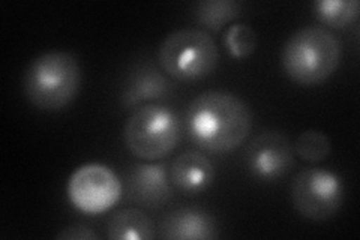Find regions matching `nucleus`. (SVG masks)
<instances>
[{
  "label": "nucleus",
  "instance_id": "1",
  "mask_svg": "<svg viewBox=\"0 0 360 240\" xmlns=\"http://www.w3.org/2000/svg\"><path fill=\"white\" fill-rule=\"evenodd\" d=\"M185 123L191 141L201 151L227 153L248 139L252 113L240 96L227 90H207L188 106Z\"/></svg>",
  "mask_w": 360,
  "mask_h": 240
},
{
  "label": "nucleus",
  "instance_id": "2",
  "mask_svg": "<svg viewBox=\"0 0 360 240\" xmlns=\"http://www.w3.org/2000/svg\"><path fill=\"white\" fill-rule=\"evenodd\" d=\"M341 42L320 26L296 30L281 50V65L287 77L300 86H319L329 80L341 62Z\"/></svg>",
  "mask_w": 360,
  "mask_h": 240
},
{
  "label": "nucleus",
  "instance_id": "3",
  "mask_svg": "<svg viewBox=\"0 0 360 240\" xmlns=\"http://www.w3.org/2000/svg\"><path fill=\"white\" fill-rule=\"evenodd\" d=\"M82 84V68L77 56L53 50L35 57L22 80L26 98L42 111H59L75 99Z\"/></svg>",
  "mask_w": 360,
  "mask_h": 240
},
{
  "label": "nucleus",
  "instance_id": "4",
  "mask_svg": "<svg viewBox=\"0 0 360 240\" xmlns=\"http://www.w3.org/2000/svg\"><path fill=\"white\" fill-rule=\"evenodd\" d=\"M218 59L215 39L201 29L174 30L158 50L162 72L177 82H197L209 77L215 71Z\"/></svg>",
  "mask_w": 360,
  "mask_h": 240
},
{
  "label": "nucleus",
  "instance_id": "5",
  "mask_svg": "<svg viewBox=\"0 0 360 240\" xmlns=\"http://www.w3.org/2000/svg\"><path fill=\"white\" fill-rule=\"evenodd\" d=\"M179 139L180 122L176 111L158 102L134 110L123 128L128 151L150 163L170 155Z\"/></svg>",
  "mask_w": 360,
  "mask_h": 240
},
{
  "label": "nucleus",
  "instance_id": "6",
  "mask_svg": "<svg viewBox=\"0 0 360 240\" xmlns=\"http://www.w3.org/2000/svg\"><path fill=\"white\" fill-rule=\"evenodd\" d=\"M344 196L342 177L324 168L302 170L291 185L292 208L311 221L332 218L342 206Z\"/></svg>",
  "mask_w": 360,
  "mask_h": 240
},
{
  "label": "nucleus",
  "instance_id": "7",
  "mask_svg": "<svg viewBox=\"0 0 360 240\" xmlns=\"http://www.w3.org/2000/svg\"><path fill=\"white\" fill-rule=\"evenodd\" d=\"M122 182L110 167L90 163L78 167L68 180L66 194L77 210L87 215L105 213L122 197Z\"/></svg>",
  "mask_w": 360,
  "mask_h": 240
},
{
  "label": "nucleus",
  "instance_id": "8",
  "mask_svg": "<svg viewBox=\"0 0 360 240\" xmlns=\"http://www.w3.org/2000/svg\"><path fill=\"white\" fill-rule=\"evenodd\" d=\"M245 163L255 179L263 182L278 180L285 176L295 164V146L281 132H262L248 146Z\"/></svg>",
  "mask_w": 360,
  "mask_h": 240
},
{
  "label": "nucleus",
  "instance_id": "9",
  "mask_svg": "<svg viewBox=\"0 0 360 240\" xmlns=\"http://www.w3.org/2000/svg\"><path fill=\"white\" fill-rule=\"evenodd\" d=\"M170 170L164 163L135 164L127 175L129 200L148 209H161L173 198Z\"/></svg>",
  "mask_w": 360,
  "mask_h": 240
},
{
  "label": "nucleus",
  "instance_id": "10",
  "mask_svg": "<svg viewBox=\"0 0 360 240\" xmlns=\"http://www.w3.org/2000/svg\"><path fill=\"white\" fill-rule=\"evenodd\" d=\"M174 92V84L167 74L161 72L150 62H141L132 66L125 78L122 89V106L125 108L137 107L146 102L153 104L167 98Z\"/></svg>",
  "mask_w": 360,
  "mask_h": 240
},
{
  "label": "nucleus",
  "instance_id": "11",
  "mask_svg": "<svg viewBox=\"0 0 360 240\" xmlns=\"http://www.w3.org/2000/svg\"><path fill=\"white\" fill-rule=\"evenodd\" d=\"M170 179L176 189L194 196L213 184L215 165L202 152L188 151L180 153L172 163Z\"/></svg>",
  "mask_w": 360,
  "mask_h": 240
},
{
  "label": "nucleus",
  "instance_id": "12",
  "mask_svg": "<svg viewBox=\"0 0 360 240\" xmlns=\"http://www.w3.org/2000/svg\"><path fill=\"white\" fill-rule=\"evenodd\" d=\"M218 224L206 210L195 208L177 209L165 216L161 224V237L170 240H210L217 239Z\"/></svg>",
  "mask_w": 360,
  "mask_h": 240
},
{
  "label": "nucleus",
  "instance_id": "13",
  "mask_svg": "<svg viewBox=\"0 0 360 240\" xmlns=\"http://www.w3.org/2000/svg\"><path fill=\"white\" fill-rule=\"evenodd\" d=\"M107 237L112 240H150L155 237V225L141 209H122L110 218Z\"/></svg>",
  "mask_w": 360,
  "mask_h": 240
},
{
  "label": "nucleus",
  "instance_id": "14",
  "mask_svg": "<svg viewBox=\"0 0 360 240\" xmlns=\"http://www.w3.org/2000/svg\"><path fill=\"white\" fill-rule=\"evenodd\" d=\"M242 14V4L236 0H200L194 5L197 23L212 32H219Z\"/></svg>",
  "mask_w": 360,
  "mask_h": 240
},
{
  "label": "nucleus",
  "instance_id": "15",
  "mask_svg": "<svg viewBox=\"0 0 360 240\" xmlns=\"http://www.w3.org/2000/svg\"><path fill=\"white\" fill-rule=\"evenodd\" d=\"M314 11L324 25L342 29L357 20L360 4L357 0H319L314 4Z\"/></svg>",
  "mask_w": 360,
  "mask_h": 240
},
{
  "label": "nucleus",
  "instance_id": "16",
  "mask_svg": "<svg viewBox=\"0 0 360 240\" xmlns=\"http://www.w3.org/2000/svg\"><path fill=\"white\" fill-rule=\"evenodd\" d=\"M329 137L317 130L303 131L295 144V153L307 163H321L330 155Z\"/></svg>",
  "mask_w": 360,
  "mask_h": 240
},
{
  "label": "nucleus",
  "instance_id": "17",
  "mask_svg": "<svg viewBox=\"0 0 360 240\" xmlns=\"http://www.w3.org/2000/svg\"><path fill=\"white\" fill-rule=\"evenodd\" d=\"M257 33L255 30L248 26L238 23V25H231L225 33V45L230 51V54L236 59H246L250 57L257 49Z\"/></svg>",
  "mask_w": 360,
  "mask_h": 240
},
{
  "label": "nucleus",
  "instance_id": "18",
  "mask_svg": "<svg viewBox=\"0 0 360 240\" xmlns=\"http://www.w3.org/2000/svg\"><path fill=\"white\" fill-rule=\"evenodd\" d=\"M56 237L62 240H95L98 239V234L90 227L77 224L63 228Z\"/></svg>",
  "mask_w": 360,
  "mask_h": 240
}]
</instances>
